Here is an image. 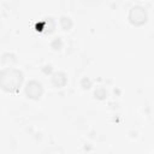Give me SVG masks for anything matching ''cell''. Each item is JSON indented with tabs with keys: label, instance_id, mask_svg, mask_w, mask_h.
<instances>
[{
	"label": "cell",
	"instance_id": "6da1fadb",
	"mask_svg": "<svg viewBox=\"0 0 154 154\" xmlns=\"http://www.w3.org/2000/svg\"><path fill=\"white\" fill-rule=\"evenodd\" d=\"M23 82V73L17 69H6L0 72V87L6 91H17Z\"/></svg>",
	"mask_w": 154,
	"mask_h": 154
},
{
	"label": "cell",
	"instance_id": "7a4b0ae2",
	"mask_svg": "<svg viewBox=\"0 0 154 154\" xmlns=\"http://www.w3.org/2000/svg\"><path fill=\"white\" fill-rule=\"evenodd\" d=\"M43 93V88H42V84L36 82V81H30L26 87H25V94L28 95V97L30 99H34V100H37L41 97Z\"/></svg>",
	"mask_w": 154,
	"mask_h": 154
},
{
	"label": "cell",
	"instance_id": "3957f363",
	"mask_svg": "<svg viewBox=\"0 0 154 154\" xmlns=\"http://www.w3.org/2000/svg\"><path fill=\"white\" fill-rule=\"evenodd\" d=\"M130 20L135 24H142L146 22V12L142 7H134L130 11Z\"/></svg>",
	"mask_w": 154,
	"mask_h": 154
},
{
	"label": "cell",
	"instance_id": "277c9868",
	"mask_svg": "<svg viewBox=\"0 0 154 154\" xmlns=\"http://www.w3.org/2000/svg\"><path fill=\"white\" fill-rule=\"evenodd\" d=\"M52 83L55 87H58V88L64 87L66 84V76H65V73H63V72H55L53 75V77H52Z\"/></svg>",
	"mask_w": 154,
	"mask_h": 154
},
{
	"label": "cell",
	"instance_id": "5b68a950",
	"mask_svg": "<svg viewBox=\"0 0 154 154\" xmlns=\"http://www.w3.org/2000/svg\"><path fill=\"white\" fill-rule=\"evenodd\" d=\"M94 95H95V97H97V99H105V97L107 96V91H106L103 88H97V89L94 91Z\"/></svg>",
	"mask_w": 154,
	"mask_h": 154
},
{
	"label": "cell",
	"instance_id": "8992f818",
	"mask_svg": "<svg viewBox=\"0 0 154 154\" xmlns=\"http://www.w3.org/2000/svg\"><path fill=\"white\" fill-rule=\"evenodd\" d=\"M60 23H61V25H63V28H64L65 30L70 29V28H71V25H72V23H71L70 18H66V17H63V18H61V20H60Z\"/></svg>",
	"mask_w": 154,
	"mask_h": 154
}]
</instances>
